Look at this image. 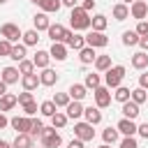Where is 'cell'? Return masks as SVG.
Masks as SVG:
<instances>
[{"mask_svg":"<svg viewBox=\"0 0 148 148\" xmlns=\"http://www.w3.org/2000/svg\"><path fill=\"white\" fill-rule=\"evenodd\" d=\"M69 23L74 30H86V28H90V16L83 7H74L69 14Z\"/></svg>","mask_w":148,"mask_h":148,"instance_id":"1","label":"cell"},{"mask_svg":"<svg viewBox=\"0 0 148 148\" xmlns=\"http://www.w3.org/2000/svg\"><path fill=\"white\" fill-rule=\"evenodd\" d=\"M104 74H106V76H104L106 88H118L120 81H123V76H125V67H123V65H113V67L106 69Z\"/></svg>","mask_w":148,"mask_h":148,"instance_id":"2","label":"cell"},{"mask_svg":"<svg viewBox=\"0 0 148 148\" xmlns=\"http://www.w3.org/2000/svg\"><path fill=\"white\" fill-rule=\"evenodd\" d=\"M42 143H44V148H58V146L62 143V139H60V134L56 132V127H44V132H42Z\"/></svg>","mask_w":148,"mask_h":148,"instance_id":"3","label":"cell"},{"mask_svg":"<svg viewBox=\"0 0 148 148\" xmlns=\"http://www.w3.org/2000/svg\"><path fill=\"white\" fill-rule=\"evenodd\" d=\"M74 136L86 143V141H92V139H95V130H92L90 123H76V125H74Z\"/></svg>","mask_w":148,"mask_h":148,"instance_id":"4","label":"cell"},{"mask_svg":"<svg viewBox=\"0 0 148 148\" xmlns=\"http://www.w3.org/2000/svg\"><path fill=\"white\" fill-rule=\"evenodd\" d=\"M106 44H109V37H106L104 32L92 30V32L86 35V46H90V49H102V46H106Z\"/></svg>","mask_w":148,"mask_h":148,"instance_id":"5","label":"cell"},{"mask_svg":"<svg viewBox=\"0 0 148 148\" xmlns=\"http://www.w3.org/2000/svg\"><path fill=\"white\" fill-rule=\"evenodd\" d=\"M62 44H67V46L74 49V51H81V49H86V37H83V35H74L72 30H67Z\"/></svg>","mask_w":148,"mask_h":148,"instance_id":"6","label":"cell"},{"mask_svg":"<svg viewBox=\"0 0 148 148\" xmlns=\"http://www.w3.org/2000/svg\"><path fill=\"white\" fill-rule=\"evenodd\" d=\"M95 104H97V109H106L109 104H111V92H109V88L106 86H99V88H95Z\"/></svg>","mask_w":148,"mask_h":148,"instance_id":"7","label":"cell"},{"mask_svg":"<svg viewBox=\"0 0 148 148\" xmlns=\"http://www.w3.org/2000/svg\"><path fill=\"white\" fill-rule=\"evenodd\" d=\"M9 125H12L18 134H28V132H30V125H32V118H28V116H14V118L9 120Z\"/></svg>","mask_w":148,"mask_h":148,"instance_id":"8","label":"cell"},{"mask_svg":"<svg viewBox=\"0 0 148 148\" xmlns=\"http://www.w3.org/2000/svg\"><path fill=\"white\" fill-rule=\"evenodd\" d=\"M0 35H2L7 42H16L18 37H23L21 28H18V25H14V23H5V25L0 28Z\"/></svg>","mask_w":148,"mask_h":148,"instance_id":"9","label":"cell"},{"mask_svg":"<svg viewBox=\"0 0 148 148\" xmlns=\"http://www.w3.org/2000/svg\"><path fill=\"white\" fill-rule=\"evenodd\" d=\"M130 14H132V18L143 21L146 14H148V2H146V0H136V2H132V5H130Z\"/></svg>","mask_w":148,"mask_h":148,"instance_id":"10","label":"cell"},{"mask_svg":"<svg viewBox=\"0 0 148 148\" xmlns=\"http://www.w3.org/2000/svg\"><path fill=\"white\" fill-rule=\"evenodd\" d=\"M46 32H49V37H51V39H53V44H56V42H65V32H67V28H65V25H60V23H56V25L51 23Z\"/></svg>","mask_w":148,"mask_h":148,"instance_id":"11","label":"cell"},{"mask_svg":"<svg viewBox=\"0 0 148 148\" xmlns=\"http://www.w3.org/2000/svg\"><path fill=\"white\" fill-rule=\"evenodd\" d=\"M39 83H42V86H56V83H58V72L51 69V67L42 69V74H39Z\"/></svg>","mask_w":148,"mask_h":148,"instance_id":"12","label":"cell"},{"mask_svg":"<svg viewBox=\"0 0 148 148\" xmlns=\"http://www.w3.org/2000/svg\"><path fill=\"white\" fill-rule=\"evenodd\" d=\"M67 92H69V97H72L74 102H81V99H83V97L88 95V88H86L83 83H72Z\"/></svg>","mask_w":148,"mask_h":148,"instance_id":"13","label":"cell"},{"mask_svg":"<svg viewBox=\"0 0 148 148\" xmlns=\"http://www.w3.org/2000/svg\"><path fill=\"white\" fill-rule=\"evenodd\" d=\"M83 116H86V123H90V125L102 123V111H99L97 106H88V109H83Z\"/></svg>","mask_w":148,"mask_h":148,"instance_id":"14","label":"cell"},{"mask_svg":"<svg viewBox=\"0 0 148 148\" xmlns=\"http://www.w3.org/2000/svg\"><path fill=\"white\" fill-rule=\"evenodd\" d=\"M116 127H118V132H123L125 136H132V134L139 130V127L134 125V120H130V118H123V120H118V125H116Z\"/></svg>","mask_w":148,"mask_h":148,"instance_id":"15","label":"cell"},{"mask_svg":"<svg viewBox=\"0 0 148 148\" xmlns=\"http://www.w3.org/2000/svg\"><path fill=\"white\" fill-rule=\"evenodd\" d=\"M111 14H113L116 21H125V18H130V7H127L125 2H118V5H113Z\"/></svg>","mask_w":148,"mask_h":148,"instance_id":"16","label":"cell"},{"mask_svg":"<svg viewBox=\"0 0 148 148\" xmlns=\"http://www.w3.org/2000/svg\"><path fill=\"white\" fill-rule=\"evenodd\" d=\"M18 74H21V72H18V67H5V69H2V74H0V79L9 86V83H16V81H18Z\"/></svg>","mask_w":148,"mask_h":148,"instance_id":"17","label":"cell"},{"mask_svg":"<svg viewBox=\"0 0 148 148\" xmlns=\"http://www.w3.org/2000/svg\"><path fill=\"white\" fill-rule=\"evenodd\" d=\"M21 86H23V90H35L37 86H42L39 83V76L37 74H25V76H21Z\"/></svg>","mask_w":148,"mask_h":148,"instance_id":"18","label":"cell"},{"mask_svg":"<svg viewBox=\"0 0 148 148\" xmlns=\"http://www.w3.org/2000/svg\"><path fill=\"white\" fill-rule=\"evenodd\" d=\"M51 58H56V60H65L67 58V44H62V42H56L53 46H51Z\"/></svg>","mask_w":148,"mask_h":148,"instance_id":"19","label":"cell"},{"mask_svg":"<svg viewBox=\"0 0 148 148\" xmlns=\"http://www.w3.org/2000/svg\"><path fill=\"white\" fill-rule=\"evenodd\" d=\"M49 60H51V53H49V51H37L35 58H32L35 67H39V69H46V67H49Z\"/></svg>","mask_w":148,"mask_h":148,"instance_id":"20","label":"cell"},{"mask_svg":"<svg viewBox=\"0 0 148 148\" xmlns=\"http://www.w3.org/2000/svg\"><path fill=\"white\" fill-rule=\"evenodd\" d=\"M132 67H134V69H146V67H148V53H146V51L134 53V56H132Z\"/></svg>","mask_w":148,"mask_h":148,"instance_id":"21","label":"cell"},{"mask_svg":"<svg viewBox=\"0 0 148 148\" xmlns=\"http://www.w3.org/2000/svg\"><path fill=\"white\" fill-rule=\"evenodd\" d=\"M32 23H35V30L39 32V30H49V25H51V21H49V16L44 14V12H39V14H35V18H32Z\"/></svg>","mask_w":148,"mask_h":148,"instance_id":"22","label":"cell"},{"mask_svg":"<svg viewBox=\"0 0 148 148\" xmlns=\"http://www.w3.org/2000/svg\"><path fill=\"white\" fill-rule=\"evenodd\" d=\"M123 116H125V118H130V120H134V118L139 116V104H136V102H132V99H130V102H125V104H123Z\"/></svg>","mask_w":148,"mask_h":148,"instance_id":"23","label":"cell"},{"mask_svg":"<svg viewBox=\"0 0 148 148\" xmlns=\"http://www.w3.org/2000/svg\"><path fill=\"white\" fill-rule=\"evenodd\" d=\"M16 104H18V97H16V95H9V92H7V95L0 97V111H9V109H14Z\"/></svg>","mask_w":148,"mask_h":148,"instance_id":"24","label":"cell"},{"mask_svg":"<svg viewBox=\"0 0 148 148\" xmlns=\"http://www.w3.org/2000/svg\"><path fill=\"white\" fill-rule=\"evenodd\" d=\"M37 5L42 7V12H44V14H49V12H58V9L62 7V2H60V0H37Z\"/></svg>","mask_w":148,"mask_h":148,"instance_id":"25","label":"cell"},{"mask_svg":"<svg viewBox=\"0 0 148 148\" xmlns=\"http://www.w3.org/2000/svg\"><path fill=\"white\" fill-rule=\"evenodd\" d=\"M81 116H83V106H81V102H69V104H67V118L76 120V118H81Z\"/></svg>","mask_w":148,"mask_h":148,"instance_id":"26","label":"cell"},{"mask_svg":"<svg viewBox=\"0 0 148 148\" xmlns=\"http://www.w3.org/2000/svg\"><path fill=\"white\" fill-rule=\"evenodd\" d=\"M12 148H32V136L30 134H16Z\"/></svg>","mask_w":148,"mask_h":148,"instance_id":"27","label":"cell"},{"mask_svg":"<svg viewBox=\"0 0 148 148\" xmlns=\"http://www.w3.org/2000/svg\"><path fill=\"white\" fill-rule=\"evenodd\" d=\"M106 16L104 14H95L92 18H90V25H92V30H97V32H104V28H106Z\"/></svg>","mask_w":148,"mask_h":148,"instance_id":"28","label":"cell"},{"mask_svg":"<svg viewBox=\"0 0 148 148\" xmlns=\"http://www.w3.org/2000/svg\"><path fill=\"white\" fill-rule=\"evenodd\" d=\"M139 39H141V37L136 35V30H125V32H123V44H125V46H136Z\"/></svg>","mask_w":148,"mask_h":148,"instance_id":"29","label":"cell"},{"mask_svg":"<svg viewBox=\"0 0 148 148\" xmlns=\"http://www.w3.org/2000/svg\"><path fill=\"white\" fill-rule=\"evenodd\" d=\"M79 58H81V62L83 65H90V62H95V49H90V46H86V49H81L79 51Z\"/></svg>","mask_w":148,"mask_h":148,"instance_id":"30","label":"cell"},{"mask_svg":"<svg viewBox=\"0 0 148 148\" xmlns=\"http://www.w3.org/2000/svg\"><path fill=\"white\" fill-rule=\"evenodd\" d=\"M113 97H116L120 104H125V102H130L132 90H130V88H125V86H118V88H116V92H113Z\"/></svg>","mask_w":148,"mask_h":148,"instance_id":"31","label":"cell"},{"mask_svg":"<svg viewBox=\"0 0 148 148\" xmlns=\"http://www.w3.org/2000/svg\"><path fill=\"white\" fill-rule=\"evenodd\" d=\"M9 58H12V60H16V62L25 60V44H16V46H12V53H9Z\"/></svg>","mask_w":148,"mask_h":148,"instance_id":"32","label":"cell"},{"mask_svg":"<svg viewBox=\"0 0 148 148\" xmlns=\"http://www.w3.org/2000/svg\"><path fill=\"white\" fill-rule=\"evenodd\" d=\"M95 67H97L99 72L111 69V67H113V65H111V56H97V58H95Z\"/></svg>","mask_w":148,"mask_h":148,"instance_id":"33","label":"cell"},{"mask_svg":"<svg viewBox=\"0 0 148 148\" xmlns=\"http://www.w3.org/2000/svg\"><path fill=\"white\" fill-rule=\"evenodd\" d=\"M102 139H104V143H116L118 141V127H106L104 132H102Z\"/></svg>","mask_w":148,"mask_h":148,"instance_id":"34","label":"cell"},{"mask_svg":"<svg viewBox=\"0 0 148 148\" xmlns=\"http://www.w3.org/2000/svg\"><path fill=\"white\" fill-rule=\"evenodd\" d=\"M37 39H39V32H37L35 28L23 32V44H25V46H35V44H37Z\"/></svg>","mask_w":148,"mask_h":148,"instance_id":"35","label":"cell"},{"mask_svg":"<svg viewBox=\"0 0 148 148\" xmlns=\"http://www.w3.org/2000/svg\"><path fill=\"white\" fill-rule=\"evenodd\" d=\"M67 125V113H60V111H56L53 116H51V127H65Z\"/></svg>","mask_w":148,"mask_h":148,"instance_id":"36","label":"cell"},{"mask_svg":"<svg viewBox=\"0 0 148 148\" xmlns=\"http://www.w3.org/2000/svg\"><path fill=\"white\" fill-rule=\"evenodd\" d=\"M39 111H42L44 116H49V118H51V116L58 111V106L53 104V99H46V102H42V104H39Z\"/></svg>","mask_w":148,"mask_h":148,"instance_id":"37","label":"cell"},{"mask_svg":"<svg viewBox=\"0 0 148 148\" xmlns=\"http://www.w3.org/2000/svg\"><path fill=\"white\" fill-rule=\"evenodd\" d=\"M86 88H99L102 86V79H99V74H86V83H83Z\"/></svg>","mask_w":148,"mask_h":148,"instance_id":"38","label":"cell"},{"mask_svg":"<svg viewBox=\"0 0 148 148\" xmlns=\"http://www.w3.org/2000/svg\"><path fill=\"white\" fill-rule=\"evenodd\" d=\"M132 102H136V104H143L146 99H148V92L143 90V88H134L132 90V97H130Z\"/></svg>","mask_w":148,"mask_h":148,"instance_id":"39","label":"cell"},{"mask_svg":"<svg viewBox=\"0 0 148 148\" xmlns=\"http://www.w3.org/2000/svg\"><path fill=\"white\" fill-rule=\"evenodd\" d=\"M18 72L25 76V74H35V62L32 60H21L18 62Z\"/></svg>","mask_w":148,"mask_h":148,"instance_id":"40","label":"cell"},{"mask_svg":"<svg viewBox=\"0 0 148 148\" xmlns=\"http://www.w3.org/2000/svg\"><path fill=\"white\" fill-rule=\"evenodd\" d=\"M53 104L67 109V104H69V92H56V95H53Z\"/></svg>","mask_w":148,"mask_h":148,"instance_id":"41","label":"cell"},{"mask_svg":"<svg viewBox=\"0 0 148 148\" xmlns=\"http://www.w3.org/2000/svg\"><path fill=\"white\" fill-rule=\"evenodd\" d=\"M42 132H44V123L42 120H37V118H32V125H30V136H42Z\"/></svg>","mask_w":148,"mask_h":148,"instance_id":"42","label":"cell"},{"mask_svg":"<svg viewBox=\"0 0 148 148\" xmlns=\"http://www.w3.org/2000/svg\"><path fill=\"white\" fill-rule=\"evenodd\" d=\"M9 53H12V42L2 39L0 42V58H9Z\"/></svg>","mask_w":148,"mask_h":148,"instance_id":"43","label":"cell"},{"mask_svg":"<svg viewBox=\"0 0 148 148\" xmlns=\"http://www.w3.org/2000/svg\"><path fill=\"white\" fill-rule=\"evenodd\" d=\"M30 102H32V92H30V90H25V92H21V95H18V104H23V106H25V104H30Z\"/></svg>","mask_w":148,"mask_h":148,"instance_id":"44","label":"cell"},{"mask_svg":"<svg viewBox=\"0 0 148 148\" xmlns=\"http://www.w3.org/2000/svg\"><path fill=\"white\" fill-rule=\"evenodd\" d=\"M136 35H139V37L148 35V21H139V23H136Z\"/></svg>","mask_w":148,"mask_h":148,"instance_id":"45","label":"cell"},{"mask_svg":"<svg viewBox=\"0 0 148 148\" xmlns=\"http://www.w3.org/2000/svg\"><path fill=\"white\" fill-rule=\"evenodd\" d=\"M120 148H139V146H136V141H134L132 136H125V139L120 141Z\"/></svg>","mask_w":148,"mask_h":148,"instance_id":"46","label":"cell"},{"mask_svg":"<svg viewBox=\"0 0 148 148\" xmlns=\"http://www.w3.org/2000/svg\"><path fill=\"white\" fill-rule=\"evenodd\" d=\"M23 111H25V116L30 118V116H35V113H37V104H35V102H30V104H25V106H23Z\"/></svg>","mask_w":148,"mask_h":148,"instance_id":"47","label":"cell"},{"mask_svg":"<svg viewBox=\"0 0 148 148\" xmlns=\"http://www.w3.org/2000/svg\"><path fill=\"white\" fill-rule=\"evenodd\" d=\"M136 132H139V134H141V136H143V139H148V123H141V125H139V130H136Z\"/></svg>","mask_w":148,"mask_h":148,"instance_id":"48","label":"cell"},{"mask_svg":"<svg viewBox=\"0 0 148 148\" xmlns=\"http://www.w3.org/2000/svg\"><path fill=\"white\" fill-rule=\"evenodd\" d=\"M139 88L148 90V74H141V76H139Z\"/></svg>","mask_w":148,"mask_h":148,"instance_id":"49","label":"cell"},{"mask_svg":"<svg viewBox=\"0 0 148 148\" xmlns=\"http://www.w3.org/2000/svg\"><path fill=\"white\" fill-rule=\"evenodd\" d=\"M139 46H141L143 51H148V35H143V37L139 39Z\"/></svg>","mask_w":148,"mask_h":148,"instance_id":"50","label":"cell"},{"mask_svg":"<svg viewBox=\"0 0 148 148\" xmlns=\"http://www.w3.org/2000/svg\"><path fill=\"white\" fill-rule=\"evenodd\" d=\"M7 125H9V120H7V116H5L2 111H0V130H5Z\"/></svg>","mask_w":148,"mask_h":148,"instance_id":"51","label":"cell"},{"mask_svg":"<svg viewBox=\"0 0 148 148\" xmlns=\"http://www.w3.org/2000/svg\"><path fill=\"white\" fill-rule=\"evenodd\" d=\"M92 7H95V0H83V9L86 12H90Z\"/></svg>","mask_w":148,"mask_h":148,"instance_id":"52","label":"cell"},{"mask_svg":"<svg viewBox=\"0 0 148 148\" xmlns=\"http://www.w3.org/2000/svg\"><path fill=\"white\" fill-rule=\"evenodd\" d=\"M69 148H83V141H81V139H74V141L69 143Z\"/></svg>","mask_w":148,"mask_h":148,"instance_id":"53","label":"cell"},{"mask_svg":"<svg viewBox=\"0 0 148 148\" xmlns=\"http://www.w3.org/2000/svg\"><path fill=\"white\" fill-rule=\"evenodd\" d=\"M60 2H62V5H65V7H72V9H74V7H76V0H60Z\"/></svg>","mask_w":148,"mask_h":148,"instance_id":"54","label":"cell"},{"mask_svg":"<svg viewBox=\"0 0 148 148\" xmlns=\"http://www.w3.org/2000/svg\"><path fill=\"white\" fill-rule=\"evenodd\" d=\"M2 95H7V83L0 79V97H2Z\"/></svg>","mask_w":148,"mask_h":148,"instance_id":"55","label":"cell"},{"mask_svg":"<svg viewBox=\"0 0 148 148\" xmlns=\"http://www.w3.org/2000/svg\"><path fill=\"white\" fill-rule=\"evenodd\" d=\"M0 148H12V143H7V141H2V139H0Z\"/></svg>","mask_w":148,"mask_h":148,"instance_id":"56","label":"cell"},{"mask_svg":"<svg viewBox=\"0 0 148 148\" xmlns=\"http://www.w3.org/2000/svg\"><path fill=\"white\" fill-rule=\"evenodd\" d=\"M123 2H125V5H132V2H136V0H123Z\"/></svg>","mask_w":148,"mask_h":148,"instance_id":"57","label":"cell"},{"mask_svg":"<svg viewBox=\"0 0 148 148\" xmlns=\"http://www.w3.org/2000/svg\"><path fill=\"white\" fill-rule=\"evenodd\" d=\"M99 148H111V146H109V143H104V146H99Z\"/></svg>","mask_w":148,"mask_h":148,"instance_id":"58","label":"cell"},{"mask_svg":"<svg viewBox=\"0 0 148 148\" xmlns=\"http://www.w3.org/2000/svg\"><path fill=\"white\" fill-rule=\"evenodd\" d=\"M5 2H7V0H0V5H5Z\"/></svg>","mask_w":148,"mask_h":148,"instance_id":"59","label":"cell"},{"mask_svg":"<svg viewBox=\"0 0 148 148\" xmlns=\"http://www.w3.org/2000/svg\"><path fill=\"white\" fill-rule=\"evenodd\" d=\"M32 2H37V0H32Z\"/></svg>","mask_w":148,"mask_h":148,"instance_id":"60","label":"cell"}]
</instances>
